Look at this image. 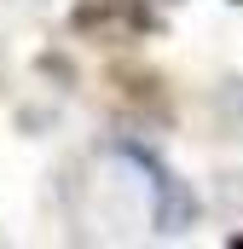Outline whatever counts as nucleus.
I'll list each match as a JSON object with an SVG mask.
<instances>
[{
	"label": "nucleus",
	"instance_id": "obj_1",
	"mask_svg": "<svg viewBox=\"0 0 243 249\" xmlns=\"http://www.w3.org/2000/svg\"><path fill=\"white\" fill-rule=\"evenodd\" d=\"M75 29L81 35H139V29H151V18L133 0H99V6L75 12Z\"/></svg>",
	"mask_w": 243,
	"mask_h": 249
},
{
	"label": "nucleus",
	"instance_id": "obj_2",
	"mask_svg": "<svg viewBox=\"0 0 243 249\" xmlns=\"http://www.w3.org/2000/svg\"><path fill=\"white\" fill-rule=\"evenodd\" d=\"M238 249H243V238H238Z\"/></svg>",
	"mask_w": 243,
	"mask_h": 249
}]
</instances>
